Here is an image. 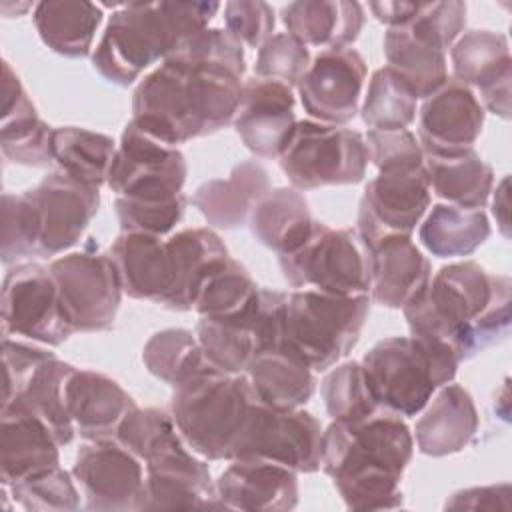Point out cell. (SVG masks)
<instances>
[{
  "label": "cell",
  "instance_id": "ac0fdd59",
  "mask_svg": "<svg viewBox=\"0 0 512 512\" xmlns=\"http://www.w3.org/2000/svg\"><path fill=\"white\" fill-rule=\"evenodd\" d=\"M24 194L36 210L40 258H50L72 248L100 206L98 188L78 182L60 170L48 174Z\"/></svg>",
  "mask_w": 512,
  "mask_h": 512
},
{
  "label": "cell",
  "instance_id": "836d02e7",
  "mask_svg": "<svg viewBox=\"0 0 512 512\" xmlns=\"http://www.w3.org/2000/svg\"><path fill=\"white\" fill-rule=\"evenodd\" d=\"M102 16V6L84 0H44L32 12L40 40L66 58H84L92 52Z\"/></svg>",
  "mask_w": 512,
  "mask_h": 512
},
{
  "label": "cell",
  "instance_id": "ffe728a7",
  "mask_svg": "<svg viewBox=\"0 0 512 512\" xmlns=\"http://www.w3.org/2000/svg\"><path fill=\"white\" fill-rule=\"evenodd\" d=\"M418 124V142L424 154H460L472 150L480 138L484 108L470 86L448 78L424 98Z\"/></svg>",
  "mask_w": 512,
  "mask_h": 512
},
{
  "label": "cell",
  "instance_id": "5b68a950",
  "mask_svg": "<svg viewBox=\"0 0 512 512\" xmlns=\"http://www.w3.org/2000/svg\"><path fill=\"white\" fill-rule=\"evenodd\" d=\"M116 440L144 462L140 510L220 506L206 462L184 442L172 414L160 408H136L118 428Z\"/></svg>",
  "mask_w": 512,
  "mask_h": 512
},
{
  "label": "cell",
  "instance_id": "3957f363",
  "mask_svg": "<svg viewBox=\"0 0 512 512\" xmlns=\"http://www.w3.org/2000/svg\"><path fill=\"white\" fill-rule=\"evenodd\" d=\"M412 454L410 426L380 408L360 420H332L322 434L320 466L348 510H392L402 506L400 480Z\"/></svg>",
  "mask_w": 512,
  "mask_h": 512
},
{
  "label": "cell",
  "instance_id": "11a10c76",
  "mask_svg": "<svg viewBox=\"0 0 512 512\" xmlns=\"http://www.w3.org/2000/svg\"><path fill=\"white\" fill-rule=\"evenodd\" d=\"M510 484L466 488L446 500V510H510Z\"/></svg>",
  "mask_w": 512,
  "mask_h": 512
},
{
  "label": "cell",
  "instance_id": "7a4b0ae2",
  "mask_svg": "<svg viewBox=\"0 0 512 512\" xmlns=\"http://www.w3.org/2000/svg\"><path fill=\"white\" fill-rule=\"evenodd\" d=\"M242 76L214 62L168 56L132 94V120L178 146L234 122Z\"/></svg>",
  "mask_w": 512,
  "mask_h": 512
},
{
  "label": "cell",
  "instance_id": "f1b7e54d",
  "mask_svg": "<svg viewBox=\"0 0 512 512\" xmlns=\"http://www.w3.org/2000/svg\"><path fill=\"white\" fill-rule=\"evenodd\" d=\"M478 432V412L470 392L460 384H446L430 398L414 426L418 450L440 458L462 452Z\"/></svg>",
  "mask_w": 512,
  "mask_h": 512
},
{
  "label": "cell",
  "instance_id": "9f6ffc18",
  "mask_svg": "<svg viewBox=\"0 0 512 512\" xmlns=\"http://www.w3.org/2000/svg\"><path fill=\"white\" fill-rule=\"evenodd\" d=\"M368 8L372 10V14L376 16L378 22L386 24L388 28L394 26H404L408 22H412V18L416 16L420 2H402V0H394V2H370Z\"/></svg>",
  "mask_w": 512,
  "mask_h": 512
},
{
  "label": "cell",
  "instance_id": "7dc6e473",
  "mask_svg": "<svg viewBox=\"0 0 512 512\" xmlns=\"http://www.w3.org/2000/svg\"><path fill=\"white\" fill-rule=\"evenodd\" d=\"M114 210L122 232H140L164 238L184 218L186 196L180 194L170 200H136L116 196Z\"/></svg>",
  "mask_w": 512,
  "mask_h": 512
},
{
  "label": "cell",
  "instance_id": "5bb4252c",
  "mask_svg": "<svg viewBox=\"0 0 512 512\" xmlns=\"http://www.w3.org/2000/svg\"><path fill=\"white\" fill-rule=\"evenodd\" d=\"M2 332L60 346L74 330L60 304L50 268L36 262L8 266L2 282Z\"/></svg>",
  "mask_w": 512,
  "mask_h": 512
},
{
  "label": "cell",
  "instance_id": "681fc988",
  "mask_svg": "<svg viewBox=\"0 0 512 512\" xmlns=\"http://www.w3.org/2000/svg\"><path fill=\"white\" fill-rule=\"evenodd\" d=\"M170 56L222 64L226 68H232L240 76H244L246 72V58H244L242 44L228 30H222V28H204L192 34L190 38L180 42Z\"/></svg>",
  "mask_w": 512,
  "mask_h": 512
},
{
  "label": "cell",
  "instance_id": "db71d44e",
  "mask_svg": "<svg viewBox=\"0 0 512 512\" xmlns=\"http://www.w3.org/2000/svg\"><path fill=\"white\" fill-rule=\"evenodd\" d=\"M410 24L448 50L460 38L466 26V4L460 0L420 2V8Z\"/></svg>",
  "mask_w": 512,
  "mask_h": 512
},
{
  "label": "cell",
  "instance_id": "bcb514c9",
  "mask_svg": "<svg viewBox=\"0 0 512 512\" xmlns=\"http://www.w3.org/2000/svg\"><path fill=\"white\" fill-rule=\"evenodd\" d=\"M14 502L30 512H70L80 506L74 476L56 466L8 486Z\"/></svg>",
  "mask_w": 512,
  "mask_h": 512
},
{
  "label": "cell",
  "instance_id": "f6af8a7d",
  "mask_svg": "<svg viewBox=\"0 0 512 512\" xmlns=\"http://www.w3.org/2000/svg\"><path fill=\"white\" fill-rule=\"evenodd\" d=\"M0 256L4 266L40 258V228L30 198L22 194H2V236Z\"/></svg>",
  "mask_w": 512,
  "mask_h": 512
},
{
  "label": "cell",
  "instance_id": "7bdbcfd3",
  "mask_svg": "<svg viewBox=\"0 0 512 512\" xmlns=\"http://www.w3.org/2000/svg\"><path fill=\"white\" fill-rule=\"evenodd\" d=\"M416 94L388 66L378 68L362 104V122L370 130H404L416 118Z\"/></svg>",
  "mask_w": 512,
  "mask_h": 512
},
{
  "label": "cell",
  "instance_id": "4fadbf2b",
  "mask_svg": "<svg viewBox=\"0 0 512 512\" xmlns=\"http://www.w3.org/2000/svg\"><path fill=\"white\" fill-rule=\"evenodd\" d=\"M322 434L314 414L302 408L276 410L258 400L234 446L232 460H268L296 474H310L322 464Z\"/></svg>",
  "mask_w": 512,
  "mask_h": 512
},
{
  "label": "cell",
  "instance_id": "9a60e30c",
  "mask_svg": "<svg viewBox=\"0 0 512 512\" xmlns=\"http://www.w3.org/2000/svg\"><path fill=\"white\" fill-rule=\"evenodd\" d=\"M286 292L260 288L254 308L232 320L200 318L196 338L208 362L226 374H244L252 358L282 342V316Z\"/></svg>",
  "mask_w": 512,
  "mask_h": 512
},
{
  "label": "cell",
  "instance_id": "c3c4849f",
  "mask_svg": "<svg viewBox=\"0 0 512 512\" xmlns=\"http://www.w3.org/2000/svg\"><path fill=\"white\" fill-rule=\"evenodd\" d=\"M312 64L310 50L304 42L288 32L272 34L256 54L254 74L258 78L278 80L286 86H298Z\"/></svg>",
  "mask_w": 512,
  "mask_h": 512
},
{
  "label": "cell",
  "instance_id": "1f68e13d",
  "mask_svg": "<svg viewBox=\"0 0 512 512\" xmlns=\"http://www.w3.org/2000/svg\"><path fill=\"white\" fill-rule=\"evenodd\" d=\"M246 376L260 402L276 410L300 408L316 390L314 370L282 342L260 350L252 358Z\"/></svg>",
  "mask_w": 512,
  "mask_h": 512
},
{
  "label": "cell",
  "instance_id": "d590c367",
  "mask_svg": "<svg viewBox=\"0 0 512 512\" xmlns=\"http://www.w3.org/2000/svg\"><path fill=\"white\" fill-rule=\"evenodd\" d=\"M430 192L460 208H484L494 188L492 166L476 150L440 156L424 154Z\"/></svg>",
  "mask_w": 512,
  "mask_h": 512
},
{
  "label": "cell",
  "instance_id": "ab89813d",
  "mask_svg": "<svg viewBox=\"0 0 512 512\" xmlns=\"http://www.w3.org/2000/svg\"><path fill=\"white\" fill-rule=\"evenodd\" d=\"M142 362L146 370L172 388L216 370L202 352V346L186 328H166L148 338L142 348Z\"/></svg>",
  "mask_w": 512,
  "mask_h": 512
},
{
  "label": "cell",
  "instance_id": "f5cc1de1",
  "mask_svg": "<svg viewBox=\"0 0 512 512\" xmlns=\"http://www.w3.org/2000/svg\"><path fill=\"white\" fill-rule=\"evenodd\" d=\"M54 356V352L12 340L10 336H2V366H4V392H2V406L10 404L26 386L34 370Z\"/></svg>",
  "mask_w": 512,
  "mask_h": 512
},
{
  "label": "cell",
  "instance_id": "f907efd6",
  "mask_svg": "<svg viewBox=\"0 0 512 512\" xmlns=\"http://www.w3.org/2000/svg\"><path fill=\"white\" fill-rule=\"evenodd\" d=\"M368 160L378 172L408 170L424 164V150L416 136L404 130H368L366 134Z\"/></svg>",
  "mask_w": 512,
  "mask_h": 512
},
{
  "label": "cell",
  "instance_id": "60d3db41",
  "mask_svg": "<svg viewBox=\"0 0 512 512\" xmlns=\"http://www.w3.org/2000/svg\"><path fill=\"white\" fill-rule=\"evenodd\" d=\"M454 80L476 86L478 90L490 82L512 74V58L508 38L492 30L464 32L450 48Z\"/></svg>",
  "mask_w": 512,
  "mask_h": 512
},
{
  "label": "cell",
  "instance_id": "6da1fadb",
  "mask_svg": "<svg viewBox=\"0 0 512 512\" xmlns=\"http://www.w3.org/2000/svg\"><path fill=\"white\" fill-rule=\"evenodd\" d=\"M512 282L464 260L442 266L428 288L402 308L410 336L458 362L504 340L512 320Z\"/></svg>",
  "mask_w": 512,
  "mask_h": 512
},
{
  "label": "cell",
  "instance_id": "ba28073f",
  "mask_svg": "<svg viewBox=\"0 0 512 512\" xmlns=\"http://www.w3.org/2000/svg\"><path fill=\"white\" fill-rule=\"evenodd\" d=\"M458 364L450 352L414 336L384 338L362 358L378 404L406 418L420 414L432 394L454 380Z\"/></svg>",
  "mask_w": 512,
  "mask_h": 512
},
{
  "label": "cell",
  "instance_id": "d6986e66",
  "mask_svg": "<svg viewBox=\"0 0 512 512\" xmlns=\"http://www.w3.org/2000/svg\"><path fill=\"white\" fill-rule=\"evenodd\" d=\"M366 62L354 48L322 50L298 82L304 110L316 122L342 126L360 112Z\"/></svg>",
  "mask_w": 512,
  "mask_h": 512
},
{
  "label": "cell",
  "instance_id": "6f0895ef",
  "mask_svg": "<svg viewBox=\"0 0 512 512\" xmlns=\"http://www.w3.org/2000/svg\"><path fill=\"white\" fill-rule=\"evenodd\" d=\"M492 216L504 238H510V178L504 176L492 188Z\"/></svg>",
  "mask_w": 512,
  "mask_h": 512
},
{
  "label": "cell",
  "instance_id": "8d00e7d4",
  "mask_svg": "<svg viewBox=\"0 0 512 512\" xmlns=\"http://www.w3.org/2000/svg\"><path fill=\"white\" fill-rule=\"evenodd\" d=\"M490 236V222L482 208L434 204L420 222L422 246L438 258H462L476 252Z\"/></svg>",
  "mask_w": 512,
  "mask_h": 512
},
{
  "label": "cell",
  "instance_id": "2e32d148",
  "mask_svg": "<svg viewBox=\"0 0 512 512\" xmlns=\"http://www.w3.org/2000/svg\"><path fill=\"white\" fill-rule=\"evenodd\" d=\"M72 476L82 488L88 510H140L146 482L144 466L120 440H88L76 452Z\"/></svg>",
  "mask_w": 512,
  "mask_h": 512
},
{
  "label": "cell",
  "instance_id": "4316f807",
  "mask_svg": "<svg viewBox=\"0 0 512 512\" xmlns=\"http://www.w3.org/2000/svg\"><path fill=\"white\" fill-rule=\"evenodd\" d=\"M170 290L164 306L192 310L206 276L230 258L222 238L210 228H184L166 238Z\"/></svg>",
  "mask_w": 512,
  "mask_h": 512
},
{
  "label": "cell",
  "instance_id": "816d5d0a",
  "mask_svg": "<svg viewBox=\"0 0 512 512\" xmlns=\"http://www.w3.org/2000/svg\"><path fill=\"white\" fill-rule=\"evenodd\" d=\"M226 30L250 48H260L274 32L276 16L262 0H232L224 6Z\"/></svg>",
  "mask_w": 512,
  "mask_h": 512
},
{
  "label": "cell",
  "instance_id": "9c48e42d",
  "mask_svg": "<svg viewBox=\"0 0 512 512\" xmlns=\"http://www.w3.org/2000/svg\"><path fill=\"white\" fill-rule=\"evenodd\" d=\"M278 160L296 190L346 186L364 180L368 148L364 136L352 128L302 120Z\"/></svg>",
  "mask_w": 512,
  "mask_h": 512
},
{
  "label": "cell",
  "instance_id": "603a6c76",
  "mask_svg": "<svg viewBox=\"0 0 512 512\" xmlns=\"http://www.w3.org/2000/svg\"><path fill=\"white\" fill-rule=\"evenodd\" d=\"M214 492L220 508L286 512L298 504V476L276 462L238 458L218 476Z\"/></svg>",
  "mask_w": 512,
  "mask_h": 512
},
{
  "label": "cell",
  "instance_id": "8fae6325",
  "mask_svg": "<svg viewBox=\"0 0 512 512\" xmlns=\"http://www.w3.org/2000/svg\"><path fill=\"white\" fill-rule=\"evenodd\" d=\"M48 268L74 332H104L114 326L124 290L110 254L90 244L56 258Z\"/></svg>",
  "mask_w": 512,
  "mask_h": 512
},
{
  "label": "cell",
  "instance_id": "484cf974",
  "mask_svg": "<svg viewBox=\"0 0 512 512\" xmlns=\"http://www.w3.org/2000/svg\"><path fill=\"white\" fill-rule=\"evenodd\" d=\"M52 130L36 112L20 78L8 62L2 64L0 150L6 160L22 166L52 164Z\"/></svg>",
  "mask_w": 512,
  "mask_h": 512
},
{
  "label": "cell",
  "instance_id": "83f0119b",
  "mask_svg": "<svg viewBox=\"0 0 512 512\" xmlns=\"http://www.w3.org/2000/svg\"><path fill=\"white\" fill-rule=\"evenodd\" d=\"M268 190L266 168L256 160H244L232 168L228 178L202 182L192 194V204L210 226L234 230L250 222L254 206Z\"/></svg>",
  "mask_w": 512,
  "mask_h": 512
},
{
  "label": "cell",
  "instance_id": "e0dca14e",
  "mask_svg": "<svg viewBox=\"0 0 512 512\" xmlns=\"http://www.w3.org/2000/svg\"><path fill=\"white\" fill-rule=\"evenodd\" d=\"M430 208L426 166L378 172L366 188L358 208V240L372 242L384 234L410 236Z\"/></svg>",
  "mask_w": 512,
  "mask_h": 512
},
{
  "label": "cell",
  "instance_id": "52a82bcc",
  "mask_svg": "<svg viewBox=\"0 0 512 512\" xmlns=\"http://www.w3.org/2000/svg\"><path fill=\"white\" fill-rule=\"evenodd\" d=\"M368 310V294L340 296L310 288L288 292L282 344L312 370H328L356 346Z\"/></svg>",
  "mask_w": 512,
  "mask_h": 512
},
{
  "label": "cell",
  "instance_id": "d6a6232c",
  "mask_svg": "<svg viewBox=\"0 0 512 512\" xmlns=\"http://www.w3.org/2000/svg\"><path fill=\"white\" fill-rule=\"evenodd\" d=\"M384 56L388 68L410 86L416 98H428L448 80L446 50L410 22L388 28Z\"/></svg>",
  "mask_w": 512,
  "mask_h": 512
},
{
  "label": "cell",
  "instance_id": "b9f144b4",
  "mask_svg": "<svg viewBox=\"0 0 512 512\" xmlns=\"http://www.w3.org/2000/svg\"><path fill=\"white\" fill-rule=\"evenodd\" d=\"M258 294L260 288L248 270L240 262L228 258L206 276L194 298L192 310L198 312L200 318L232 320L248 314L254 308Z\"/></svg>",
  "mask_w": 512,
  "mask_h": 512
},
{
  "label": "cell",
  "instance_id": "7402d4cb",
  "mask_svg": "<svg viewBox=\"0 0 512 512\" xmlns=\"http://www.w3.org/2000/svg\"><path fill=\"white\" fill-rule=\"evenodd\" d=\"M362 248L368 262L370 296L380 306L402 310L428 288L432 278L430 260L410 236L384 234L364 242Z\"/></svg>",
  "mask_w": 512,
  "mask_h": 512
},
{
  "label": "cell",
  "instance_id": "e575fe53",
  "mask_svg": "<svg viewBox=\"0 0 512 512\" xmlns=\"http://www.w3.org/2000/svg\"><path fill=\"white\" fill-rule=\"evenodd\" d=\"M254 238L278 256L294 252L310 234L314 218L308 202L296 188H270L254 206L250 216Z\"/></svg>",
  "mask_w": 512,
  "mask_h": 512
},
{
  "label": "cell",
  "instance_id": "277c9868",
  "mask_svg": "<svg viewBox=\"0 0 512 512\" xmlns=\"http://www.w3.org/2000/svg\"><path fill=\"white\" fill-rule=\"evenodd\" d=\"M218 2H122L112 12L92 52L94 70L112 84L130 86L138 76L168 58L180 42L208 28Z\"/></svg>",
  "mask_w": 512,
  "mask_h": 512
},
{
  "label": "cell",
  "instance_id": "d4e9b609",
  "mask_svg": "<svg viewBox=\"0 0 512 512\" xmlns=\"http://www.w3.org/2000/svg\"><path fill=\"white\" fill-rule=\"evenodd\" d=\"M0 478L10 486L44 470L60 466L62 448L46 422L20 404L2 406Z\"/></svg>",
  "mask_w": 512,
  "mask_h": 512
},
{
  "label": "cell",
  "instance_id": "44dd1931",
  "mask_svg": "<svg viewBox=\"0 0 512 512\" xmlns=\"http://www.w3.org/2000/svg\"><path fill=\"white\" fill-rule=\"evenodd\" d=\"M294 126V94L290 86L258 76L242 82L234 128L254 156L280 158Z\"/></svg>",
  "mask_w": 512,
  "mask_h": 512
},
{
  "label": "cell",
  "instance_id": "4dcf8cb0",
  "mask_svg": "<svg viewBox=\"0 0 512 512\" xmlns=\"http://www.w3.org/2000/svg\"><path fill=\"white\" fill-rule=\"evenodd\" d=\"M364 6L348 0H298L282 8L288 34L306 46L348 48L362 32Z\"/></svg>",
  "mask_w": 512,
  "mask_h": 512
},
{
  "label": "cell",
  "instance_id": "f35d334b",
  "mask_svg": "<svg viewBox=\"0 0 512 512\" xmlns=\"http://www.w3.org/2000/svg\"><path fill=\"white\" fill-rule=\"evenodd\" d=\"M72 372L74 366L58 360L54 354L34 370L22 392L10 402L20 404L40 416L60 446H68L76 434L74 422L66 408V382Z\"/></svg>",
  "mask_w": 512,
  "mask_h": 512
},
{
  "label": "cell",
  "instance_id": "7c38bea8",
  "mask_svg": "<svg viewBox=\"0 0 512 512\" xmlns=\"http://www.w3.org/2000/svg\"><path fill=\"white\" fill-rule=\"evenodd\" d=\"M186 176V158L178 146L156 138L130 118L108 170L110 190L124 198L170 200L182 194Z\"/></svg>",
  "mask_w": 512,
  "mask_h": 512
},
{
  "label": "cell",
  "instance_id": "30bf717a",
  "mask_svg": "<svg viewBox=\"0 0 512 512\" xmlns=\"http://www.w3.org/2000/svg\"><path fill=\"white\" fill-rule=\"evenodd\" d=\"M288 286L352 296L368 294V262L358 236L314 220L308 238L290 254L278 256Z\"/></svg>",
  "mask_w": 512,
  "mask_h": 512
},
{
  "label": "cell",
  "instance_id": "f546056e",
  "mask_svg": "<svg viewBox=\"0 0 512 512\" xmlns=\"http://www.w3.org/2000/svg\"><path fill=\"white\" fill-rule=\"evenodd\" d=\"M108 254L118 270L124 294L164 306L170 290V270L162 236L120 232Z\"/></svg>",
  "mask_w": 512,
  "mask_h": 512
},
{
  "label": "cell",
  "instance_id": "ee69618b",
  "mask_svg": "<svg viewBox=\"0 0 512 512\" xmlns=\"http://www.w3.org/2000/svg\"><path fill=\"white\" fill-rule=\"evenodd\" d=\"M322 400L332 420L352 422L380 410L362 362L348 360L330 370L322 380Z\"/></svg>",
  "mask_w": 512,
  "mask_h": 512
},
{
  "label": "cell",
  "instance_id": "cb8c5ba5",
  "mask_svg": "<svg viewBox=\"0 0 512 512\" xmlns=\"http://www.w3.org/2000/svg\"><path fill=\"white\" fill-rule=\"evenodd\" d=\"M66 408L84 440H106L116 438L126 416L138 406L110 376L74 368L66 382Z\"/></svg>",
  "mask_w": 512,
  "mask_h": 512
},
{
  "label": "cell",
  "instance_id": "74e56055",
  "mask_svg": "<svg viewBox=\"0 0 512 512\" xmlns=\"http://www.w3.org/2000/svg\"><path fill=\"white\" fill-rule=\"evenodd\" d=\"M116 148L110 136L86 128L60 126L52 130V164L60 172L94 188L106 184Z\"/></svg>",
  "mask_w": 512,
  "mask_h": 512
},
{
  "label": "cell",
  "instance_id": "8992f818",
  "mask_svg": "<svg viewBox=\"0 0 512 512\" xmlns=\"http://www.w3.org/2000/svg\"><path fill=\"white\" fill-rule=\"evenodd\" d=\"M258 400L248 376L208 370L174 388L170 414L180 436L198 456L232 460Z\"/></svg>",
  "mask_w": 512,
  "mask_h": 512
}]
</instances>
